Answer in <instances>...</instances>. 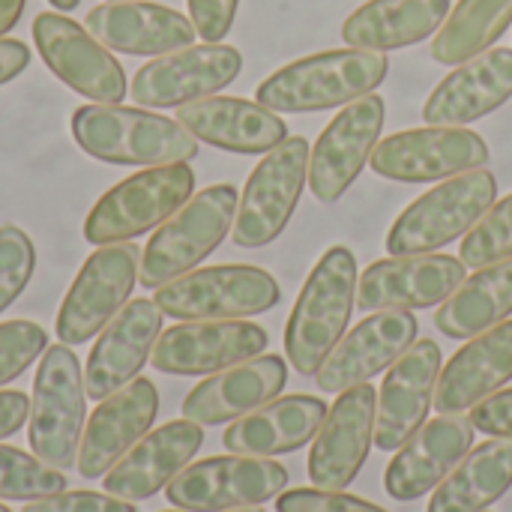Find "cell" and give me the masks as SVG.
Returning <instances> with one entry per match:
<instances>
[{
	"mask_svg": "<svg viewBox=\"0 0 512 512\" xmlns=\"http://www.w3.org/2000/svg\"><path fill=\"white\" fill-rule=\"evenodd\" d=\"M390 72V60L384 51L369 48H336L300 57L270 78H264L255 90V99L270 111L306 114L327 111L339 105H351L375 87Z\"/></svg>",
	"mask_w": 512,
	"mask_h": 512,
	"instance_id": "6da1fadb",
	"label": "cell"
},
{
	"mask_svg": "<svg viewBox=\"0 0 512 512\" xmlns=\"http://www.w3.org/2000/svg\"><path fill=\"white\" fill-rule=\"evenodd\" d=\"M357 306V258L348 246H330L312 267L285 327V354L300 375H318L342 342Z\"/></svg>",
	"mask_w": 512,
	"mask_h": 512,
	"instance_id": "7a4b0ae2",
	"label": "cell"
},
{
	"mask_svg": "<svg viewBox=\"0 0 512 512\" xmlns=\"http://www.w3.org/2000/svg\"><path fill=\"white\" fill-rule=\"evenodd\" d=\"M78 147L111 165H174L198 156V138L171 117L126 105H81L72 114Z\"/></svg>",
	"mask_w": 512,
	"mask_h": 512,
	"instance_id": "3957f363",
	"label": "cell"
},
{
	"mask_svg": "<svg viewBox=\"0 0 512 512\" xmlns=\"http://www.w3.org/2000/svg\"><path fill=\"white\" fill-rule=\"evenodd\" d=\"M240 195L231 183L207 186L192 195L174 216H168L141 252L138 282L141 288H162L177 276L195 270L207 255L219 249L234 228Z\"/></svg>",
	"mask_w": 512,
	"mask_h": 512,
	"instance_id": "277c9868",
	"label": "cell"
},
{
	"mask_svg": "<svg viewBox=\"0 0 512 512\" xmlns=\"http://www.w3.org/2000/svg\"><path fill=\"white\" fill-rule=\"evenodd\" d=\"M498 201V180L477 168L450 177L408 204L387 234L390 255H432L465 237Z\"/></svg>",
	"mask_w": 512,
	"mask_h": 512,
	"instance_id": "5b68a950",
	"label": "cell"
},
{
	"mask_svg": "<svg viewBox=\"0 0 512 512\" xmlns=\"http://www.w3.org/2000/svg\"><path fill=\"white\" fill-rule=\"evenodd\" d=\"M84 372L69 345L45 348L30 396L27 441L33 456L45 465L66 471L78 462L84 432Z\"/></svg>",
	"mask_w": 512,
	"mask_h": 512,
	"instance_id": "8992f818",
	"label": "cell"
},
{
	"mask_svg": "<svg viewBox=\"0 0 512 512\" xmlns=\"http://www.w3.org/2000/svg\"><path fill=\"white\" fill-rule=\"evenodd\" d=\"M192 192L195 171L189 162L156 165L132 174L93 204L84 219V237L93 246L129 243L174 216L192 198Z\"/></svg>",
	"mask_w": 512,
	"mask_h": 512,
	"instance_id": "52a82bcc",
	"label": "cell"
},
{
	"mask_svg": "<svg viewBox=\"0 0 512 512\" xmlns=\"http://www.w3.org/2000/svg\"><path fill=\"white\" fill-rule=\"evenodd\" d=\"M156 306L180 321H237L270 312L282 300L273 273L255 264H216L156 288Z\"/></svg>",
	"mask_w": 512,
	"mask_h": 512,
	"instance_id": "ba28073f",
	"label": "cell"
},
{
	"mask_svg": "<svg viewBox=\"0 0 512 512\" xmlns=\"http://www.w3.org/2000/svg\"><path fill=\"white\" fill-rule=\"evenodd\" d=\"M309 141L303 135L285 138L249 174L234 216V246H270L291 222L303 186L309 183Z\"/></svg>",
	"mask_w": 512,
	"mask_h": 512,
	"instance_id": "9c48e42d",
	"label": "cell"
},
{
	"mask_svg": "<svg viewBox=\"0 0 512 512\" xmlns=\"http://www.w3.org/2000/svg\"><path fill=\"white\" fill-rule=\"evenodd\" d=\"M288 486V468L261 456H213L186 465L168 486L165 498L183 512H228L261 507Z\"/></svg>",
	"mask_w": 512,
	"mask_h": 512,
	"instance_id": "30bf717a",
	"label": "cell"
},
{
	"mask_svg": "<svg viewBox=\"0 0 512 512\" xmlns=\"http://www.w3.org/2000/svg\"><path fill=\"white\" fill-rule=\"evenodd\" d=\"M489 144L465 126H423L384 138L369 165L378 177L399 183L450 180L489 165Z\"/></svg>",
	"mask_w": 512,
	"mask_h": 512,
	"instance_id": "8fae6325",
	"label": "cell"
},
{
	"mask_svg": "<svg viewBox=\"0 0 512 512\" xmlns=\"http://www.w3.org/2000/svg\"><path fill=\"white\" fill-rule=\"evenodd\" d=\"M138 246L111 243L96 249L78 270L69 294L57 312V339L63 345H84L129 303L138 282Z\"/></svg>",
	"mask_w": 512,
	"mask_h": 512,
	"instance_id": "7c38bea8",
	"label": "cell"
},
{
	"mask_svg": "<svg viewBox=\"0 0 512 512\" xmlns=\"http://www.w3.org/2000/svg\"><path fill=\"white\" fill-rule=\"evenodd\" d=\"M33 42L45 66L84 99L96 105H120L129 93L117 57L78 21L60 12H42L33 21Z\"/></svg>",
	"mask_w": 512,
	"mask_h": 512,
	"instance_id": "4fadbf2b",
	"label": "cell"
},
{
	"mask_svg": "<svg viewBox=\"0 0 512 512\" xmlns=\"http://www.w3.org/2000/svg\"><path fill=\"white\" fill-rule=\"evenodd\" d=\"M243 69V54L234 45L204 42L159 54L132 78V99L144 108H180L204 96H216Z\"/></svg>",
	"mask_w": 512,
	"mask_h": 512,
	"instance_id": "5bb4252c",
	"label": "cell"
},
{
	"mask_svg": "<svg viewBox=\"0 0 512 512\" xmlns=\"http://www.w3.org/2000/svg\"><path fill=\"white\" fill-rule=\"evenodd\" d=\"M384 99L369 93L345 105L318 135L309 153V189L318 201H339L363 174L384 129Z\"/></svg>",
	"mask_w": 512,
	"mask_h": 512,
	"instance_id": "9a60e30c",
	"label": "cell"
},
{
	"mask_svg": "<svg viewBox=\"0 0 512 512\" xmlns=\"http://www.w3.org/2000/svg\"><path fill=\"white\" fill-rule=\"evenodd\" d=\"M270 336L252 321H183L159 333L150 366L165 375H216L261 357Z\"/></svg>",
	"mask_w": 512,
	"mask_h": 512,
	"instance_id": "2e32d148",
	"label": "cell"
},
{
	"mask_svg": "<svg viewBox=\"0 0 512 512\" xmlns=\"http://www.w3.org/2000/svg\"><path fill=\"white\" fill-rule=\"evenodd\" d=\"M375 405L372 384L351 387L330 405L309 450V480L318 489L345 492L357 480L375 444Z\"/></svg>",
	"mask_w": 512,
	"mask_h": 512,
	"instance_id": "e0dca14e",
	"label": "cell"
},
{
	"mask_svg": "<svg viewBox=\"0 0 512 512\" xmlns=\"http://www.w3.org/2000/svg\"><path fill=\"white\" fill-rule=\"evenodd\" d=\"M465 282V264L453 255H390L369 264L357 279V306L363 312L384 309H432Z\"/></svg>",
	"mask_w": 512,
	"mask_h": 512,
	"instance_id": "ac0fdd59",
	"label": "cell"
},
{
	"mask_svg": "<svg viewBox=\"0 0 512 512\" xmlns=\"http://www.w3.org/2000/svg\"><path fill=\"white\" fill-rule=\"evenodd\" d=\"M420 333V321L405 309H384L363 318L342 342L330 351L318 369V387L324 393H345L351 387L369 384L375 375L387 372Z\"/></svg>",
	"mask_w": 512,
	"mask_h": 512,
	"instance_id": "d6986e66",
	"label": "cell"
},
{
	"mask_svg": "<svg viewBox=\"0 0 512 512\" xmlns=\"http://www.w3.org/2000/svg\"><path fill=\"white\" fill-rule=\"evenodd\" d=\"M162 333V309L156 300H129L99 333L84 366V390L102 402L138 378Z\"/></svg>",
	"mask_w": 512,
	"mask_h": 512,
	"instance_id": "ffe728a7",
	"label": "cell"
},
{
	"mask_svg": "<svg viewBox=\"0 0 512 512\" xmlns=\"http://www.w3.org/2000/svg\"><path fill=\"white\" fill-rule=\"evenodd\" d=\"M441 375V348L432 339H417L387 372L375 405V447L399 450L429 417Z\"/></svg>",
	"mask_w": 512,
	"mask_h": 512,
	"instance_id": "44dd1931",
	"label": "cell"
},
{
	"mask_svg": "<svg viewBox=\"0 0 512 512\" xmlns=\"http://www.w3.org/2000/svg\"><path fill=\"white\" fill-rule=\"evenodd\" d=\"M159 414V390L150 378H135L111 393L90 414L78 444V474L84 480L105 477L153 426Z\"/></svg>",
	"mask_w": 512,
	"mask_h": 512,
	"instance_id": "7402d4cb",
	"label": "cell"
},
{
	"mask_svg": "<svg viewBox=\"0 0 512 512\" xmlns=\"http://www.w3.org/2000/svg\"><path fill=\"white\" fill-rule=\"evenodd\" d=\"M474 432L477 429L465 414H441L423 423L387 465V495L408 504L435 492L447 480V474L471 453Z\"/></svg>",
	"mask_w": 512,
	"mask_h": 512,
	"instance_id": "603a6c76",
	"label": "cell"
},
{
	"mask_svg": "<svg viewBox=\"0 0 512 512\" xmlns=\"http://www.w3.org/2000/svg\"><path fill=\"white\" fill-rule=\"evenodd\" d=\"M204 429L192 420H171L147 432L102 480L105 492L138 504L162 492L201 450Z\"/></svg>",
	"mask_w": 512,
	"mask_h": 512,
	"instance_id": "cb8c5ba5",
	"label": "cell"
},
{
	"mask_svg": "<svg viewBox=\"0 0 512 512\" xmlns=\"http://www.w3.org/2000/svg\"><path fill=\"white\" fill-rule=\"evenodd\" d=\"M84 27L120 54H171L195 42L198 30L183 12L147 0H108L87 12Z\"/></svg>",
	"mask_w": 512,
	"mask_h": 512,
	"instance_id": "d4e9b609",
	"label": "cell"
},
{
	"mask_svg": "<svg viewBox=\"0 0 512 512\" xmlns=\"http://www.w3.org/2000/svg\"><path fill=\"white\" fill-rule=\"evenodd\" d=\"M288 384V366L276 354L252 357L201 381L183 399V417L198 426L234 423L243 414L273 402Z\"/></svg>",
	"mask_w": 512,
	"mask_h": 512,
	"instance_id": "484cf974",
	"label": "cell"
},
{
	"mask_svg": "<svg viewBox=\"0 0 512 512\" xmlns=\"http://www.w3.org/2000/svg\"><path fill=\"white\" fill-rule=\"evenodd\" d=\"M512 99V48H489L453 69L426 99L429 126H468Z\"/></svg>",
	"mask_w": 512,
	"mask_h": 512,
	"instance_id": "4316f807",
	"label": "cell"
},
{
	"mask_svg": "<svg viewBox=\"0 0 512 512\" xmlns=\"http://www.w3.org/2000/svg\"><path fill=\"white\" fill-rule=\"evenodd\" d=\"M177 123L186 126L198 141L228 153H270L288 138V123L240 96H204L177 108Z\"/></svg>",
	"mask_w": 512,
	"mask_h": 512,
	"instance_id": "83f0119b",
	"label": "cell"
},
{
	"mask_svg": "<svg viewBox=\"0 0 512 512\" xmlns=\"http://www.w3.org/2000/svg\"><path fill=\"white\" fill-rule=\"evenodd\" d=\"M512 381V321H501L459 348L438 375V414H465Z\"/></svg>",
	"mask_w": 512,
	"mask_h": 512,
	"instance_id": "f1b7e54d",
	"label": "cell"
},
{
	"mask_svg": "<svg viewBox=\"0 0 512 512\" xmlns=\"http://www.w3.org/2000/svg\"><path fill=\"white\" fill-rule=\"evenodd\" d=\"M330 405L318 396H282L234 420L222 444L237 456H285L315 441Z\"/></svg>",
	"mask_w": 512,
	"mask_h": 512,
	"instance_id": "f546056e",
	"label": "cell"
},
{
	"mask_svg": "<svg viewBox=\"0 0 512 512\" xmlns=\"http://www.w3.org/2000/svg\"><path fill=\"white\" fill-rule=\"evenodd\" d=\"M447 15L450 0H369L345 18L342 39L351 48L396 51L438 33Z\"/></svg>",
	"mask_w": 512,
	"mask_h": 512,
	"instance_id": "4dcf8cb0",
	"label": "cell"
},
{
	"mask_svg": "<svg viewBox=\"0 0 512 512\" xmlns=\"http://www.w3.org/2000/svg\"><path fill=\"white\" fill-rule=\"evenodd\" d=\"M512 489V441L474 447L435 489L426 512H486Z\"/></svg>",
	"mask_w": 512,
	"mask_h": 512,
	"instance_id": "1f68e13d",
	"label": "cell"
},
{
	"mask_svg": "<svg viewBox=\"0 0 512 512\" xmlns=\"http://www.w3.org/2000/svg\"><path fill=\"white\" fill-rule=\"evenodd\" d=\"M512 315V258L474 270L441 303L435 327L450 339H474Z\"/></svg>",
	"mask_w": 512,
	"mask_h": 512,
	"instance_id": "d6a6232c",
	"label": "cell"
},
{
	"mask_svg": "<svg viewBox=\"0 0 512 512\" xmlns=\"http://www.w3.org/2000/svg\"><path fill=\"white\" fill-rule=\"evenodd\" d=\"M512 24V0H459L432 39V57L447 66L489 51Z\"/></svg>",
	"mask_w": 512,
	"mask_h": 512,
	"instance_id": "836d02e7",
	"label": "cell"
},
{
	"mask_svg": "<svg viewBox=\"0 0 512 512\" xmlns=\"http://www.w3.org/2000/svg\"><path fill=\"white\" fill-rule=\"evenodd\" d=\"M63 471L18 447L0 444V501H39L66 492Z\"/></svg>",
	"mask_w": 512,
	"mask_h": 512,
	"instance_id": "e575fe53",
	"label": "cell"
},
{
	"mask_svg": "<svg viewBox=\"0 0 512 512\" xmlns=\"http://www.w3.org/2000/svg\"><path fill=\"white\" fill-rule=\"evenodd\" d=\"M507 258H512V195L495 201L462 240V264L468 270H483Z\"/></svg>",
	"mask_w": 512,
	"mask_h": 512,
	"instance_id": "d590c367",
	"label": "cell"
},
{
	"mask_svg": "<svg viewBox=\"0 0 512 512\" xmlns=\"http://www.w3.org/2000/svg\"><path fill=\"white\" fill-rule=\"evenodd\" d=\"M36 267L33 240L18 225L0 228V312H6L27 288Z\"/></svg>",
	"mask_w": 512,
	"mask_h": 512,
	"instance_id": "8d00e7d4",
	"label": "cell"
},
{
	"mask_svg": "<svg viewBox=\"0 0 512 512\" xmlns=\"http://www.w3.org/2000/svg\"><path fill=\"white\" fill-rule=\"evenodd\" d=\"M48 348V333L36 321H3L0 324V387L24 375L33 360Z\"/></svg>",
	"mask_w": 512,
	"mask_h": 512,
	"instance_id": "74e56055",
	"label": "cell"
},
{
	"mask_svg": "<svg viewBox=\"0 0 512 512\" xmlns=\"http://www.w3.org/2000/svg\"><path fill=\"white\" fill-rule=\"evenodd\" d=\"M276 512H387L339 489H291L276 498Z\"/></svg>",
	"mask_w": 512,
	"mask_h": 512,
	"instance_id": "f35d334b",
	"label": "cell"
},
{
	"mask_svg": "<svg viewBox=\"0 0 512 512\" xmlns=\"http://www.w3.org/2000/svg\"><path fill=\"white\" fill-rule=\"evenodd\" d=\"M21 512H135V507L108 492H60L51 498L27 501Z\"/></svg>",
	"mask_w": 512,
	"mask_h": 512,
	"instance_id": "ab89813d",
	"label": "cell"
},
{
	"mask_svg": "<svg viewBox=\"0 0 512 512\" xmlns=\"http://www.w3.org/2000/svg\"><path fill=\"white\" fill-rule=\"evenodd\" d=\"M240 0H189V18L204 42H219L231 33Z\"/></svg>",
	"mask_w": 512,
	"mask_h": 512,
	"instance_id": "60d3db41",
	"label": "cell"
},
{
	"mask_svg": "<svg viewBox=\"0 0 512 512\" xmlns=\"http://www.w3.org/2000/svg\"><path fill=\"white\" fill-rule=\"evenodd\" d=\"M471 423L489 438L512 441V390H498L477 408H471Z\"/></svg>",
	"mask_w": 512,
	"mask_h": 512,
	"instance_id": "b9f144b4",
	"label": "cell"
},
{
	"mask_svg": "<svg viewBox=\"0 0 512 512\" xmlns=\"http://www.w3.org/2000/svg\"><path fill=\"white\" fill-rule=\"evenodd\" d=\"M30 417V399L21 390H0V441L21 432Z\"/></svg>",
	"mask_w": 512,
	"mask_h": 512,
	"instance_id": "7bdbcfd3",
	"label": "cell"
},
{
	"mask_svg": "<svg viewBox=\"0 0 512 512\" xmlns=\"http://www.w3.org/2000/svg\"><path fill=\"white\" fill-rule=\"evenodd\" d=\"M30 63V48L21 39H6L0 36V84L18 78Z\"/></svg>",
	"mask_w": 512,
	"mask_h": 512,
	"instance_id": "ee69618b",
	"label": "cell"
},
{
	"mask_svg": "<svg viewBox=\"0 0 512 512\" xmlns=\"http://www.w3.org/2000/svg\"><path fill=\"white\" fill-rule=\"evenodd\" d=\"M24 3L27 0H0V36H6L18 24V18L24 12Z\"/></svg>",
	"mask_w": 512,
	"mask_h": 512,
	"instance_id": "f6af8a7d",
	"label": "cell"
},
{
	"mask_svg": "<svg viewBox=\"0 0 512 512\" xmlns=\"http://www.w3.org/2000/svg\"><path fill=\"white\" fill-rule=\"evenodd\" d=\"M51 6H57V9H63V12H72L81 0H48Z\"/></svg>",
	"mask_w": 512,
	"mask_h": 512,
	"instance_id": "bcb514c9",
	"label": "cell"
},
{
	"mask_svg": "<svg viewBox=\"0 0 512 512\" xmlns=\"http://www.w3.org/2000/svg\"><path fill=\"white\" fill-rule=\"evenodd\" d=\"M228 512H264L261 507H240V510H228Z\"/></svg>",
	"mask_w": 512,
	"mask_h": 512,
	"instance_id": "7dc6e473",
	"label": "cell"
},
{
	"mask_svg": "<svg viewBox=\"0 0 512 512\" xmlns=\"http://www.w3.org/2000/svg\"><path fill=\"white\" fill-rule=\"evenodd\" d=\"M0 512H12V510H9V507H3V504H0Z\"/></svg>",
	"mask_w": 512,
	"mask_h": 512,
	"instance_id": "c3c4849f",
	"label": "cell"
},
{
	"mask_svg": "<svg viewBox=\"0 0 512 512\" xmlns=\"http://www.w3.org/2000/svg\"><path fill=\"white\" fill-rule=\"evenodd\" d=\"M168 512H183V510H168Z\"/></svg>",
	"mask_w": 512,
	"mask_h": 512,
	"instance_id": "681fc988",
	"label": "cell"
},
{
	"mask_svg": "<svg viewBox=\"0 0 512 512\" xmlns=\"http://www.w3.org/2000/svg\"><path fill=\"white\" fill-rule=\"evenodd\" d=\"M486 512H489V510H486Z\"/></svg>",
	"mask_w": 512,
	"mask_h": 512,
	"instance_id": "f907efd6",
	"label": "cell"
}]
</instances>
